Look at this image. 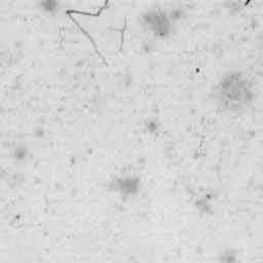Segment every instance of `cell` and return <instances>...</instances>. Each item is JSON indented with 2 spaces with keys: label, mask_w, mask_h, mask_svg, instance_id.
I'll list each match as a JSON object with an SVG mask.
<instances>
[{
  "label": "cell",
  "mask_w": 263,
  "mask_h": 263,
  "mask_svg": "<svg viewBox=\"0 0 263 263\" xmlns=\"http://www.w3.org/2000/svg\"><path fill=\"white\" fill-rule=\"evenodd\" d=\"M142 29L156 40H166L177 31L178 23L172 16L170 9L160 6L149 7L139 15Z\"/></svg>",
  "instance_id": "cell-2"
},
{
  "label": "cell",
  "mask_w": 263,
  "mask_h": 263,
  "mask_svg": "<svg viewBox=\"0 0 263 263\" xmlns=\"http://www.w3.org/2000/svg\"><path fill=\"white\" fill-rule=\"evenodd\" d=\"M143 179L137 173L124 172L115 175L109 182L111 193L122 200H132L138 197L143 190Z\"/></svg>",
  "instance_id": "cell-3"
},
{
  "label": "cell",
  "mask_w": 263,
  "mask_h": 263,
  "mask_svg": "<svg viewBox=\"0 0 263 263\" xmlns=\"http://www.w3.org/2000/svg\"><path fill=\"white\" fill-rule=\"evenodd\" d=\"M30 150L27 144L25 143H17L13 146L12 151H11V156L15 161L23 162L26 161L29 157Z\"/></svg>",
  "instance_id": "cell-4"
},
{
  "label": "cell",
  "mask_w": 263,
  "mask_h": 263,
  "mask_svg": "<svg viewBox=\"0 0 263 263\" xmlns=\"http://www.w3.org/2000/svg\"><path fill=\"white\" fill-rule=\"evenodd\" d=\"M37 8H39L43 13L54 14L61 9V3L55 0H45L37 3Z\"/></svg>",
  "instance_id": "cell-5"
},
{
  "label": "cell",
  "mask_w": 263,
  "mask_h": 263,
  "mask_svg": "<svg viewBox=\"0 0 263 263\" xmlns=\"http://www.w3.org/2000/svg\"><path fill=\"white\" fill-rule=\"evenodd\" d=\"M215 106L225 114L246 112L255 102L256 88L250 75L239 69L223 72L211 90Z\"/></svg>",
  "instance_id": "cell-1"
}]
</instances>
